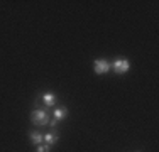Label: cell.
<instances>
[{"label":"cell","instance_id":"cell-1","mask_svg":"<svg viewBox=\"0 0 159 152\" xmlns=\"http://www.w3.org/2000/svg\"><path fill=\"white\" fill-rule=\"evenodd\" d=\"M31 122L34 127H46L49 123V110L48 108H34L31 112Z\"/></svg>","mask_w":159,"mask_h":152},{"label":"cell","instance_id":"cell-2","mask_svg":"<svg viewBox=\"0 0 159 152\" xmlns=\"http://www.w3.org/2000/svg\"><path fill=\"white\" fill-rule=\"evenodd\" d=\"M129 68H130V63H129V59H125V58H117L112 63V69H113V73H117V74H125L129 71Z\"/></svg>","mask_w":159,"mask_h":152},{"label":"cell","instance_id":"cell-3","mask_svg":"<svg viewBox=\"0 0 159 152\" xmlns=\"http://www.w3.org/2000/svg\"><path fill=\"white\" fill-rule=\"evenodd\" d=\"M112 69V63L107 59H95L93 61V71H95V74H105L108 73V71Z\"/></svg>","mask_w":159,"mask_h":152},{"label":"cell","instance_id":"cell-4","mask_svg":"<svg viewBox=\"0 0 159 152\" xmlns=\"http://www.w3.org/2000/svg\"><path fill=\"white\" fill-rule=\"evenodd\" d=\"M41 101L46 105V108H51V106H54L58 103V96H56V93H52V91H44V93L41 95Z\"/></svg>","mask_w":159,"mask_h":152},{"label":"cell","instance_id":"cell-5","mask_svg":"<svg viewBox=\"0 0 159 152\" xmlns=\"http://www.w3.org/2000/svg\"><path fill=\"white\" fill-rule=\"evenodd\" d=\"M59 140V132L58 130H49L44 134V144H48L49 147L51 145H56Z\"/></svg>","mask_w":159,"mask_h":152},{"label":"cell","instance_id":"cell-6","mask_svg":"<svg viewBox=\"0 0 159 152\" xmlns=\"http://www.w3.org/2000/svg\"><path fill=\"white\" fill-rule=\"evenodd\" d=\"M29 140H31L32 145H41L44 142V134L41 130H32L29 132Z\"/></svg>","mask_w":159,"mask_h":152},{"label":"cell","instance_id":"cell-7","mask_svg":"<svg viewBox=\"0 0 159 152\" xmlns=\"http://www.w3.org/2000/svg\"><path fill=\"white\" fill-rule=\"evenodd\" d=\"M68 115H70V110H68L66 106H56V108H54V112H52V118H54V120H58V122L64 120Z\"/></svg>","mask_w":159,"mask_h":152},{"label":"cell","instance_id":"cell-8","mask_svg":"<svg viewBox=\"0 0 159 152\" xmlns=\"http://www.w3.org/2000/svg\"><path fill=\"white\" fill-rule=\"evenodd\" d=\"M37 149H36V152H49V149H51V147L48 145V144H41V145H36Z\"/></svg>","mask_w":159,"mask_h":152},{"label":"cell","instance_id":"cell-9","mask_svg":"<svg viewBox=\"0 0 159 152\" xmlns=\"http://www.w3.org/2000/svg\"><path fill=\"white\" fill-rule=\"evenodd\" d=\"M56 125H58V120H54V118H49V123H48V127H52V128H54Z\"/></svg>","mask_w":159,"mask_h":152},{"label":"cell","instance_id":"cell-10","mask_svg":"<svg viewBox=\"0 0 159 152\" xmlns=\"http://www.w3.org/2000/svg\"><path fill=\"white\" fill-rule=\"evenodd\" d=\"M137 152H141V150H137Z\"/></svg>","mask_w":159,"mask_h":152}]
</instances>
